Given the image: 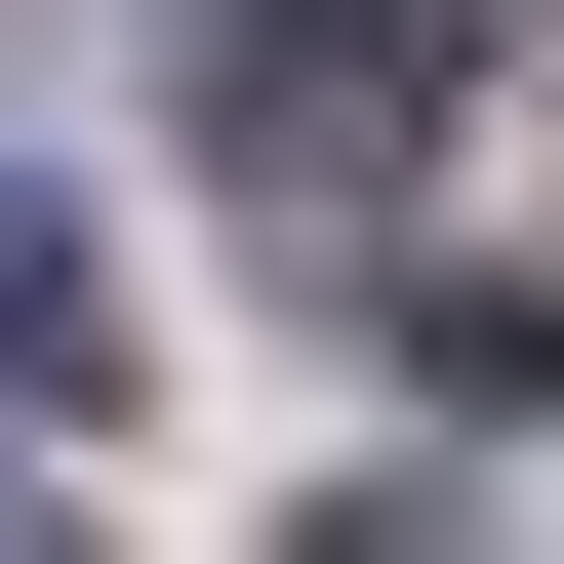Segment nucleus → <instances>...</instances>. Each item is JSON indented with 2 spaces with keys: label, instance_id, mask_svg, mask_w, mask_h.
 Returning <instances> with one entry per match:
<instances>
[{
  "label": "nucleus",
  "instance_id": "f257e3e1",
  "mask_svg": "<svg viewBox=\"0 0 564 564\" xmlns=\"http://www.w3.org/2000/svg\"><path fill=\"white\" fill-rule=\"evenodd\" d=\"M202 162H242V202H323V242H364V202L444 162V41H403V0H282L242 82H202Z\"/></svg>",
  "mask_w": 564,
  "mask_h": 564
},
{
  "label": "nucleus",
  "instance_id": "f03ea898",
  "mask_svg": "<svg viewBox=\"0 0 564 564\" xmlns=\"http://www.w3.org/2000/svg\"><path fill=\"white\" fill-rule=\"evenodd\" d=\"M82 403H121V242H82V202H0V444H82Z\"/></svg>",
  "mask_w": 564,
  "mask_h": 564
},
{
  "label": "nucleus",
  "instance_id": "7ed1b4c3",
  "mask_svg": "<svg viewBox=\"0 0 564 564\" xmlns=\"http://www.w3.org/2000/svg\"><path fill=\"white\" fill-rule=\"evenodd\" d=\"M282 564H484V524H444V484H364V524H282Z\"/></svg>",
  "mask_w": 564,
  "mask_h": 564
},
{
  "label": "nucleus",
  "instance_id": "20e7f679",
  "mask_svg": "<svg viewBox=\"0 0 564 564\" xmlns=\"http://www.w3.org/2000/svg\"><path fill=\"white\" fill-rule=\"evenodd\" d=\"M0 564H82V524H0Z\"/></svg>",
  "mask_w": 564,
  "mask_h": 564
}]
</instances>
